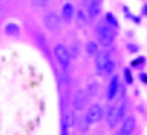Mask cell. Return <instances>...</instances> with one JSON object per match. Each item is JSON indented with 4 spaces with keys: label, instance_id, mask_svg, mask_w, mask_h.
<instances>
[{
    "label": "cell",
    "instance_id": "cell-27",
    "mask_svg": "<svg viewBox=\"0 0 147 135\" xmlns=\"http://www.w3.org/2000/svg\"><path fill=\"white\" fill-rule=\"evenodd\" d=\"M138 79H140L143 84L147 85V72H143V71H141V72L138 73Z\"/></svg>",
    "mask_w": 147,
    "mask_h": 135
},
{
    "label": "cell",
    "instance_id": "cell-16",
    "mask_svg": "<svg viewBox=\"0 0 147 135\" xmlns=\"http://www.w3.org/2000/svg\"><path fill=\"white\" fill-rule=\"evenodd\" d=\"M75 16H77V22H78L80 27H85V25H87V15H85V12L82 9L75 12Z\"/></svg>",
    "mask_w": 147,
    "mask_h": 135
},
{
    "label": "cell",
    "instance_id": "cell-8",
    "mask_svg": "<svg viewBox=\"0 0 147 135\" xmlns=\"http://www.w3.org/2000/svg\"><path fill=\"white\" fill-rule=\"evenodd\" d=\"M116 110H118V104H112L107 112H106V122L110 128H113L118 125V120H116Z\"/></svg>",
    "mask_w": 147,
    "mask_h": 135
},
{
    "label": "cell",
    "instance_id": "cell-2",
    "mask_svg": "<svg viewBox=\"0 0 147 135\" xmlns=\"http://www.w3.org/2000/svg\"><path fill=\"white\" fill-rule=\"evenodd\" d=\"M55 56H56V60L59 62V65L62 66V69L66 72L69 69V63H71V57H69V53H68V48L63 44H57L55 47Z\"/></svg>",
    "mask_w": 147,
    "mask_h": 135
},
{
    "label": "cell",
    "instance_id": "cell-3",
    "mask_svg": "<svg viewBox=\"0 0 147 135\" xmlns=\"http://www.w3.org/2000/svg\"><path fill=\"white\" fill-rule=\"evenodd\" d=\"M103 118V107L100 104H91L87 110V115H85V120H87L88 125L97 124L100 119Z\"/></svg>",
    "mask_w": 147,
    "mask_h": 135
},
{
    "label": "cell",
    "instance_id": "cell-29",
    "mask_svg": "<svg viewBox=\"0 0 147 135\" xmlns=\"http://www.w3.org/2000/svg\"><path fill=\"white\" fill-rule=\"evenodd\" d=\"M116 135H132V134H129V132H127L125 129H122V128H121V129L116 132Z\"/></svg>",
    "mask_w": 147,
    "mask_h": 135
},
{
    "label": "cell",
    "instance_id": "cell-22",
    "mask_svg": "<svg viewBox=\"0 0 147 135\" xmlns=\"http://www.w3.org/2000/svg\"><path fill=\"white\" fill-rule=\"evenodd\" d=\"M124 12H125V16H127V18H129L131 21H134V24H140V18H137V16H134L132 13H129L128 7H124Z\"/></svg>",
    "mask_w": 147,
    "mask_h": 135
},
{
    "label": "cell",
    "instance_id": "cell-12",
    "mask_svg": "<svg viewBox=\"0 0 147 135\" xmlns=\"http://www.w3.org/2000/svg\"><path fill=\"white\" fill-rule=\"evenodd\" d=\"M125 113H127V100H122L118 103V110H116V120L121 122L125 119Z\"/></svg>",
    "mask_w": 147,
    "mask_h": 135
},
{
    "label": "cell",
    "instance_id": "cell-26",
    "mask_svg": "<svg viewBox=\"0 0 147 135\" xmlns=\"http://www.w3.org/2000/svg\"><path fill=\"white\" fill-rule=\"evenodd\" d=\"M127 48H128V52H129V53H137V52L140 50V47H138L137 44H128Z\"/></svg>",
    "mask_w": 147,
    "mask_h": 135
},
{
    "label": "cell",
    "instance_id": "cell-6",
    "mask_svg": "<svg viewBox=\"0 0 147 135\" xmlns=\"http://www.w3.org/2000/svg\"><path fill=\"white\" fill-rule=\"evenodd\" d=\"M85 104H87V93L85 91H77L75 95H74V100H72V107L74 110H77V112H80V110H82L85 107Z\"/></svg>",
    "mask_w": 147,
    "mask_h": 135
},
{
    "label": "cell",
    "instance_id": "cell-19",
    "mask_svg": "<svg viewBox=\"0 0 147 135\" xmlns=\"http://www.w3.org/2000/svg\"><path fill=\"white\" fill-rule=\"evenodd\" d=\"M115 66H116V65H115V62H113L112 59H110L109 62L106 63V66L103 68V71H102V72H103V73H106V75H110V73H113V71H115Z\"/></svg>",
    "mask_w": 147,
    "mask_h": 135
},
{
    "label": "cell",
    "instance_id": "cell-11",
    "mask_svg": "<svg viewBox=\"0 0 147 135\" xmlns=\"http://www.w3.org/2000/svg\"><path fill=\"white\" fill-rule=\"evenodd\" d=\"M121 128L125 129V131L129 132V134H132L134 129H136V118H134V116H127V118L124 119V122H122V126H121Z\"/></svg>",
    "mask_w": 147,
    "mask_h": 135
},
{
    "label": "cell",
    "instance_id": "cell-10",
    "mask_svg": "<svg viewBox=\"0 0 147 135\" xmlns=\"http://www.w3.org/2000/svg\"><path fill=\"white\" fill-rule=\"evenodd\" d=\"M99 13H100V2H99V0H93V2L88 3V12H87V15H88L90 19H94Z\"/></svg>",
    "mask_w": 147,
    "mask_h": 135
},
{
    "label": "cell",
    "instance_id": "cell-23",
    "mask_svg": "<svg viewBox=\"0 0 147 135\" xmlns=\"http://www.w3.org/2000/svg\"><path fill=\"white\" fill-rule=\"evenodd\" d=\"M69 125H68V120H66V118H63V120H62V135H68V132H69Z\"/></svg>",
    "mask_w": 147,
    "mask_h": 135
},
{
    "label": "cell",
    "instance_id": "cell-14",
    "mask_svg": "<svg viewBox=\"0 0 147 135\" xmlns=\"http://www.w3.org/2000/svg\"><path fill=\"white\" fill-rule=\"evenodd\" d=\"M105 22L107 24L109 27H112V28H119V21H118V18L113 15V13H110V12H107L106 13V16H105Z\"/></svg>",
    "mask_w": 147,
    "mask_h": 135
},
{
    "label": "cell",
    "instance_id": "cell-17",
    "mask_svg": "<svg viewBox=\"0 0 147 135\" xmlns=\"http://www.w3.org/2000/svg\"><path fill=\"white\" fill-rule=\"evenodd\" d=\"M87 53L90 56H94L99 53V43L97 41H88L87 43Z\"/></svg>",
    "mask_w": 147,
    "mask_h": 135
},
{
    "label": "cell",
    "instance_id": "cell-7",
    "mask_svg": "<svg viewBox=\"0 0 147 135\" xmlns=\"http://www.w3.org/2000/svg\"><path fill=\"white\" fill-rule=\"evenodd\" d=\"M110 60V54L107 52H99L96 54L94 63H96V69L97 71H103V68L106 66V63Z\"/></svg>",
    "mask_w": 147,
    "mask_h": 135
},
{
    "label": "cell",
    "instance_id": "cell-9",
    "mask_svg": "<svg viewBox=\"0 0 147 135\" xmlns=\"http://www.w3.org/2000/svg\"><path fill=\"white\" fill-rule=\"evenodd\" d=\"M75 15V9H74V5L72 3H65L62 6V18L65 22H71L72 16Z\"/></svg>",
    "mask_w": 147,
    "mask_h": 135
},
{
    "label": "cell",
    "instance_id": "cell-4",
    "mask_svg": "<svg viewBox=\"0 0 147 135\" xmlns=\"http://www.w3.org/2000/svg\"><path fill=\"white\" fill-rule=\"evenodd\" d=\"M44 27L49 31H53V32L60 28V19L55 12H49V13L44 16Z\"/></svg>",
    "mask_w": 147,
    "mask_h": 135
},
{
    "label": "cell",
    "instance_id": "cell-20",
    "mask_svg": "<svg viewBox=\"0 0 147 135\" xmlns=\"http://www.w3.org/2000/svg\"><path fill=\"white\" fill-rule=\"evenodd\" d=\"M124 77H125V82L127 84H132L134 82V78H132V73H131V69L129 68H125L124 69Z\"/></svg>",
    "mask_w": 147,
    "mask_h": 135
},
{
    "label": "cell",
    "instance_id": "cell-21",
    "mask_svg": "<svg viewBox=\"0 0 147 135\" xmlns=\"http://www.w3.org/2000/svg\"><path fill=\"white\" fill-rule=\"evenodd\" d=\"M125 93H127V90H125V85L121 82V85H119V90H118V97L116 99H119L121 101L125 99Z\"/></svg>",
    "mask_w": 147,
    "mask_h": 135
},
{
    "label": "cell",
    "instance_id": "cell-25",
    "mask_svg": "<svg viewBox=\"0 0 147 135\" xmlns=\"http://www.w3.org/2000/svg\"><path fill=\"white\" fill-rule=\"evenodd\" d=\"M144 62H146V57L141 56V57H137L136 60H132V62H131V66H138V65H143Z\"/></svg>",
    "mask_w": 147,
    "mask_h": 135
},
{
    "label": "cell",
    "instance_id": "cell-5",
    "mask_svg": "<svg viewBox=\"0 0 147 135\" xmlns=\"http://www.w3.org/2000/svg\"><path fill=\"white\" fill-rule=\"evenodd\" d=\"M119 85H121L119 77H118V75H113V77H112V79H110V82H109V85H107V91H106V99H107L109 101L118 97Z\"/></svg>",
    "mask_w": 147,
    "mask_h": 135
},
{
    "label": "cell",
    "instance_id": "cell-24",
    "mask_svg": "<svg viewBox=\"0 0 147 135\" xmlns=\"http://www.w3.org/2000/svg\"><path fill=\"white\" fill-rule=\"evenodd\" d=\"M31 2H32V6H35V7H43L47 5L49 0H31Z\"/></svg>",
    "mask_w": 147,
    "mask_h": 135
},
{
    "label": "cell",
    "instance_id": "cell-13",
    "mask_svg": "<svg viewBox=\"0 0 147 135\" xmlns=\"http://www.w3.org/2000/svg\"><path fill=\"white\" fill-rule=\"evenodd\" d=\"M5 32H6L7 35L16 37V35H19L21 30H19V27H18V24H15V22H7L6 27H5Z\"/></svg>",
    "mask_w": 147,
    "mask_h": 135
},
{
    "label": "cell",
    "instance_id": "cell-18",
    "mask_svg": "<svg viewBox=\"0 0 147 135\" xmlns=\"http://www.w3.org/2000/svg\"><path fill=\"white\" fill-rule=\"evenodd\" d=\"M97 91H99V84H97V82L94 81V82H90V84H88L87 91H85V93H87L88 95H96V94H97Z\"/></svg>",
    "mask_w": 147,
    "mask_h": 135
},
{
    "label": "cell",
    "instance_id": "cell-15",
    "mask_svg": "<svg viewBox=\"0 0 147 135\" xmlns=\"http://www.w3.org/2000/svg\"><path fill=\"white\" fill-rule=\"evenodd\" d=\"M68 53H69V57L71 59L78 57V54H80V43L78 41H72L71 46H69V48H68Z\"/></svg>",
    "mask_w": 147,
    "mask_h": 135
},
{
    "label": "cell",
    "instance_id": "cell-28",
    "mask_svg": "<svg viewBox=\"0 0 147 135\" xmlns=\"http://www.w3.org/2000/svg\"><path fill=\"white\" fill-rule=\"evenodd\" d=\"M141 15H144L147 18V3H144L143 7H141Z\"/></svg>",
    "mask_w": 147,
    "mask_h": 135
},
{
    "label": "cell",
    "instance_id": "cell-1",
    "mask_svg": "<svg viewBox=\"0 0 147 135\" xmlns=\"http://www.w3.org/2000/svg\"><path fill=\"white\" fill-rule=\"evenodd\" d=\"M96 34H97V38H99V41H100L103 46L112 44L113 40L116 38V30L112 28V27H109L105 21L99 22V24L96 25Z\"/></svg>",
    "mask_w": 147,
    "mask_h": 135
}]
</instances>
